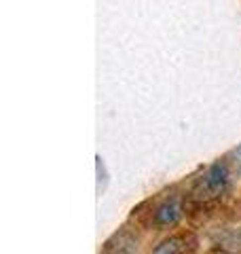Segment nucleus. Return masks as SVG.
<instances>
[{
  "instance_id": "3",
  "label": "nucleus",
  "mask_w": 241,
  "mask_h": 254,
  "mask_svg": "<svg viewBox=\"0 0 241 254\" xmlns=\"http://www.w3.org/2000/svg\"><path fill=\"white\" fill-rule=\"evenodd\" d=\"M178 216H180V208H178V203L176 201H167V203H163L161 208L157 210V222L159 225H163V227H167V225H174L176 220H178Z\"/></svg>"
},
{
  "instance_id": "2",
  "label": "nucleus",
  "mask_w": 241,
  "mask_h": 254,
  "mask_svg": "<svg viewBox=\"0 0 241 254\" xmlns=\"http://www.w3.org/2000/svg\"><path fill=\"white\" fill-rule=\"evenodd\" d=\"M195 252V240L190 235H174L170 240L161 242L152 254H192Z\"/></svg>"
},
{
  "instance_id": "1",
  "label": "nucleus",
  "mask_w": 241,
  "mask_h": 254,
  "mask_svg": "<svg viewBox=\"0 0 241 254\" xmlns=\"http://www.w3.org/2000/svg\"><path fill=\"white\" fill-rule=\"evenodd\" d=\"M229 187V172L222 163H216L207 170L203 176L197 180L195 189H192V201L195 203H210L220 199L222 193Z\"/></svg>"
}]
</instances>
